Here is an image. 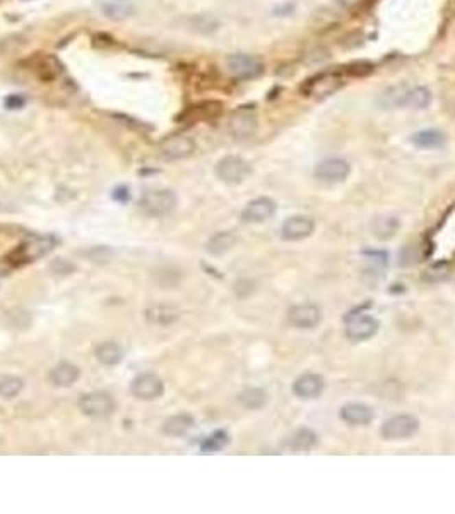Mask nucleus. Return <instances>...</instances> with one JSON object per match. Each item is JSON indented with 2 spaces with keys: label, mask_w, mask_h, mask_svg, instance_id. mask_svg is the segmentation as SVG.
<instances>
[{
  "label": "nucleus",
  "mask_w": 455,
  "mask_h": 514,
  "mask_svg": "<svg viewBox=\"0 0 455 514\" xmlns=\"http://www.w3.org/2000/svg\"><path fill=\"white\" fill-rule=\"evenodd\" d=\"M344 85H346V82H344V76L339 71L320 72V74H315L312 76V78H308L307 81L301 85L300 91L301 95L307 96V98L324 100L336 95Z\"/></svg>",
  "instance_id": "1"
},
{
  "label": "nucleus",
  "mask_w": 455,
  "mask_h": 514,
  "mask_svg": "<svg viewBox=\"0 0 455 514\" xmlns=\"http://www.w3.org/2000/svg\"><path fill=\"white\" fill-rule=\"evenodd\" d=\"M178 204V197L170 189L145 190L139 199V208L151 218H163L172 213Z\"/></svg>",
  "instance_id": "2"
},
{
  "label": "nucleus",
  "mask_w": 455,
  "mask_h": 514,
  "mask_svg": "<svg viewBox=\"0 0 455 514\" xmlns=\"http://www.w3.org/2000/svg\"><path fill=\"white\" fill-rule=\"evenodd\" d=\"M23 65L38 81L45 82V85L57 81L62 74V64L58 62V58L55 55L47 54V52H34L30 57L24 58Z\"/></svg>",
  "instance_id": "3"
},
{
  "label": "nucleus",
  "mask_w": 455,
  "mask_h": 514,
  "mask_svg": "<svg viewBox=\"0 0 455 514\" xmlns=\"http://www.w3.org/2000/svg\"><path fill=\"white\" fill-rule=\"evenodd\" d=\"M55 245H57V238H55L54 235L31 237L27 238V241H24L21 245H17V249L10 254V257H12V260H16L17 264L33 262V260L45 257L48 252L54 251Z\"/></svg>",
  "instance_id": "4"
},
{
  "label": "nucleus",
  "mask_w": 455,
  "mask_h": 514,
  "mask_svg": "<svg viewBox=\"0 0 455 514\" xmlns=\"http://www.w3.org/2000/svg\"><path fill=\"white\" fill-rule=\"evenodd\" d=\"M117 408L113 396L105 391L86 392L79 399V410L89 418H105L110 416Z\"/></svg>",
  "instance_id": "5"
},
{
  "label": "nucleus",
  "mask_w": 455,
  "mask_h": 514,
  "mask_svg": "<svg viewBox=\"0 0 455 514\" xmlns=\"http://www.w3.org/2000/svg\"><path fill=\"white\" fill-rule=\"evenodd\" d=\"M250 173H252V166L240 156H224L216 165L218 179L228 186H238V183L245 182Z\"/></svg>",
  "instance_id": "6"
},
{
  "label": "nucleus",
  "mask_w": 455,
  "mask_h": 514,
  "mask_svg": "<svg viewBox=\"0 0 455 514\" xmlns=\"http://www.w3.org/2000/svg\"><path fill=\"white\" fill-rule=\"evenodd\" d=\"M226 64L229 74L235 79H238V81H248V79H255L260 74H264V62L259 57H255V55H229Z\"/></svg>",
  "instance_id": "7"
},
{
  "label": "nucleus",
  "mask_w": 455,
  "mask_h": 514,
  "mask_svg": "<svg viewBox=\"0 0 455 514\" xmlns=\"http://www.w3.org/2000/svg\"><path fill=\"white\" fill-rule=\"evenodd\" d=\"M223 110L224 107L221 102L206 100V102H199L183 110L178 115V122L187 124V126H194V124L200 122H213V120L220 119L223 115Z\"/></svg>",
  "instance_id": "8"
},
{
  "label": "nucleus",
  "mask_w": 455,
  "mask_h": 514,
  "mask_svg": "<svg viewBox=\"0 0 455 514\" xmlns=\"http://www.w3.org/2000/svg\"><path fill=\"white\" fill-rule=\"evenodd\" d=\"M419 430V420L412 415H395L385 420L380 427V436L388 440L409 439Z\"/></svg>",
  "instance_id": "9"
},
{
  "label": "nucleus",
  "mask_w": 455,
  "mask_h": 514,
  "mask_svg": "<svg viewBox=\"0 0 455 514\" xmlns=\"http://www.w3.org/2000/svg\"><path fill=\"white\" fill-rule=\"evenodd\" d=\"M378 328H380V324H378L377 319L370 314H363V312L353 314L346 319V336L347 339L354 343H361L373 338L377 335Z\"/></svg>",
  "instance_id": "10"
},
{
  "label": "nucleus",
  "mask_w": 455,
  "mask_h": 514,
  "mask_svg": "<svg viewBox=\"0 0 455 514\" xmlns=\"http://www.w3.org/2000/svg\"><path fill=\"white\" fill-rule=\"evenodd\" d=\"M228 131L235 139H248L257 131V113L253 107H240L229 115Z\"/></svg>",
  "instance_id": "11"
},
{
  "label": "nucleus",
  "mask_w": 455,
  "mask_h": 514,
  "mask_svg": "<svg viewBox=\"0 0 455 514\" xmlns=\"http://www.w3.org/2000/svg\"><path fill=\"white\" fill-rule=\"evenodd\" d=\"M314 230L315 221L310 216L296 214V216H290L288 220H284L283 227H281V238L286 242L305 241L314 234Z\"/></svg>",
  "instance_id": "12"
},
{
  "label": "nucleus",
  "mask_w": 455,
  "mask_h": 514,
  "mask_svg": "<svg viewBox=\"0 0 455 514\" xmlns=\"http://www.w3.org/2000/svg\"><path fill=\"white\" fill-rule=\"evenodd\" d=\"M351 166L346 159L342 158H327L322 159L317 166H315V177L322 182L327 183H338L344 182L349 177Z\"/></svg>",
  "instance_id": "13"
},
{
  "label": "nucleus",
  "mask_w": 455,
  "mask_h": 514,
  "mask_svg": "<svg viewBox=\"0 0 455 514\" xmlns=\"http://www.w3.org/2000/svg\"><path fill=\"white\" fill-rule=\"evenodd\" d=\"M130 392L141 401H152L165 392V384L154 374H141L132 381Z\"/></svg>",
  "instance_id": "14"
},
{
  "label": "nucleus",
  "mask_w": 455,
  "mask_h": 514,
  "mask_svg": "<svg viewBox=\"0 0 455 514\" xmlns=\"http://www.w3.org/2000/svg\"><path fill=\"white\" fill-rule=\"evenodd\" d=\"M161 155L170 161H176V159H185L196 151V142L189 137V135L175 134L166 137L159 146Z\"/></svg>",
  "instance_id": "15"
},
{
  "label": "nucleus",
  "mask_w": 455,
  "mask_h": 514,
  "mask_svg": "<svg viewBox=\"0 0 455 514\" xmlns=\"http://www.w3.org/2000/svg\"><path fill=\"white\" fill-rule=\"evenodd\" d=\"M288 319L298 329H314L320 324L322 312L315 304H298L290 309Z\"/></svg>",
  "instance_id": "16"
},
{
  "label": "nucleus",
  "mask_w": 455,
  "mask_h": 514,
  "mask_svg": "<svg viewBox=\"0 0 455 514\" xmlns=\"http://www.w3.org/2000/svg\"><path fill=\"white\" fill-rule=\"evenodd\" d=\"M276 214V203L269 197H257V199L250 201L242 211L243 223H264V221L270 220Z\"/></svg>",
  "instance_id": "17"
},
{
  "label": "nucleus",
  "mask_w": 455,
  "mask_h": 514,
  "mask_svg": "<svg viewBox=\"0 0 455 514\" xmlns=\"http://www.w3.org/2000/svg\"><path fill=\"white\" fill-rule=\"evenodd\" d=\"M325 383L324 377L318 374L307 372L301 374L296 381L293 383V392L300 399H315L324 392Z\"/></svg>",
  "instance_id": "18"
},
{
  "label": "nucleus",
  "mask_w": 455,
  "mask_h": 514,
  "mask_svg": "<svg viewBox=\"0 0 455 514\" xmlns=\"http://www.w3.org/2000/svg\"><path fill=\"white\" fill-rule=\"evenodd\" d=\"M341 418L349 425H368L373 422L375 413L364 403H346L341 408Z\"/></svg>",
  "instance_id": "19"
},
{
  "label": "nucleus",
  "mask_w": 455,
  "mask_h": 514,
  "mask_svg": "<svg viewBox=\"0 0 455 514\" xmlns=\"http://www.w3.org/2000/svg\"><path fill=\"white\" fill-rule=\"evenodd\" d=\"M318 436L312 429H298L294 430L291 436L286 437L284 440V447L290 451H296V453H303V451H310L317 446Z\"/></svg>",
  "instance_id": "20"
},
{
  "label": "nucleus",
  "mask_w": 455,
  "mask_h": 514,
  "mask_svg": "<svg viewBox=\"0 0 455 514\" xmlns=\"http://www.w3.org/2000/svg\"><path fill=\"white\" fill-rule=\"evenodd\" d=\"M409 93H411V86L408 85H397L388 88L384 95L378 100V105L382 109H402L408 107L409 103Z\"/></svg>",
  "instance_id": "21"
},
{
  "label": "nucleus",
  "mask_w": 455,
  "mask_h": 514,
  "mask_svg": "<svg viewBox=\"0 0 455 514\" xmlns=\"http://www.w3.org/2000/svg\"><path fill=\"white\" fill-rule=\"evenodd\" d=\"M236 242H238V237H236L235 232H220V234H214L213 237L207 241L206 251L207 254L220 257L226 254L228 251H231V249L235 247Z\"/></svg>",
  "instance_id": "22"
},
{
  "label": "nucleus",
  "mask_w": 455,
  "mask_h": 514,
  "mask_svg": "<svg viewBox=\"0 0 455 514\" xmlns=\"http://www.w3.org/2000/svg\"><path fill=\"white\" fill-rule=\"evenodd\" d=\"M196 420L189 413H178V415H173L163 423V434L168 437H182L189 432L194 427Z\"/></svg>",
  "instance_id": "23"
},
{
  "label": "nucleus",
  "mask_w": 455,
  "mask_h": 514,
  "mask_svg": "<svg viewBox=\"0 0 455 514\" xmlns=\"http://www.w3.org/2000/svg\"><path fill=\"white\" fill-rule=\"evenodd\" d=\"M51 381L58 388H71L72 384L78 383V379L81 377V370L71 362H60L58 366L54 367L50 374Z\"/></svg>",
  "instance_id": "24"
},
{
  "label": "nucleus",
  "mask_w": 455,
  "mask_h": 514,
  "mask_svg": "<svg viewBox=\"0 0 455 514\" xmlns=\"http://www.w3.org/2000/svg\"><path fill=\"white\" fill-rule=\"evenodd\" d=\"M96 359H98L100 364L106 367L112 366H118V364L124 360V350L120 348V345L115 342H105L102 345L96 346L95 350Z\"/></svg>",
  "instance_id": "25"
},
{
  "label": "nucleus",
  "mask_w": 455,
  "mask_h": 514,
  "mask_svg": "<svg viewBox=\"0 0 455 514\" xmlns=\"http://www.w3.org/2000/svg\"><path fill=\"white\" fill-rule=\"evenodd\" d=\"M411 142L418 146V148L435 149L445 144V134L436 131V128H425V131L416 132L411 137Z\"/></svg>",
  "instance_id": "26"
},
{
  "label": "nucleus",
  "mask_w": 455,
  "mask_h": 514,
  "mask_svg": "<svg viewBox=\"0 0 455 514\" xmlns=\"http://www.w3.org/2000/svg\"><path fill=\"white\" fill-rule=\"evenodd\" d=\"M238 401L246 410H260L267 403V392L260 388H248L240 392Z\"/></svg>",
  "instance_id": "27"
},
{
  "label": "nucleus",
  "mask_w": 455,
  "mask_h": 514,
  "mask_svg": "<svg viewBox=\"0 0 455 514\" xmlns=\"http://www.w3.org/2000/svg\"><path fill=\"white\" fill-rule=\"evenodd\" d=\"M145 317H148V321L154 322V324L166 326L178 319V312L170 307V305H154V307L145 312Z\"/></svg>",
  "instance_id": "28"
},
{
  "label": "nucleus",
  "mask_w": 455,
  "mask_h": 514,
  "mask_svg": "<svg viewBox=\"0 0 455 514\" xmlns=\"http://www.w3.org/2000/svg\"><path fill=\"white\" fill-rule=\"evenodd\" d=\"M373 71L375 65L370 60H353L349 64L342 65V69L339 72L342 76H347V78H366Z\"/></svg>",
  "instance_id": "29"
},
{
  "label": "nucleus",
  "mask_w": 455,
  "mask_h": 514,
  "mask_svg": "<svg viewBox=\"0 0 455 514\" xmlns=\"http://www.w3.org/2000/svg\"><path fill=\"white\" fill-rule=\"evenodd\" d=\"M189 26L190 30L196 31V33L200 34H211L220 27V23H218L214 17L211 16H204V14H199V16H194L189 19Z\"/></svg>",
  "instance_id": "30"
},
{
  "label": "nucleus",
  "mask_w": 455,
  "mask_h": 514,
  "mask_svg": "<svg viewBox=\"0 0 455 514\" xmlns=\"http://www.w3.org/2000/svg\"><path fill=\"white\" fill-rule=\"evenodd\" d=\"M23 379L16 376H3L0 377V396L3 399H12L23 391Z\"/></svg>",
  "instance_id": "31"
},
{
  "label": "nucleus",
  "mask_w": 455,
  "mask_h": 514,
  "mask_svg": "<svg viewBox=\"0 0 455 514\" xmlns=\"http://www.w3.org/2000/svg\"><path fill=\"white\" fill-rule=\"evenodd\" d=\"M228 443L229 436L226 430H216V432L211 434V436L204 440L200 449H202V453H218V451H221L223 447H226Z\"/></svg>",
  "instance_id": "32"
},
{
  "label": "nucleus",
  "mask_w": 455,
  "mask_h": 514,
  "mask_svg": "<svg viewBox=\"0 0 455 514\" xmlns=\"http://www.w3.org/2000/svg\"><path fill=\"white\" fill-rule=\"evenodd\" d=\"M430 102H432V93H430V89L423 88V86L411 88L408 107H411V109H426V107L430 105Z\"/></svg>",
  "instance_id": "33"
},
{
  "label": "nucleus",
  "mask_w": 455,
  "mask_h": 514,
  "mask_svg": "<svg viewBox=\"0 0 455 514\" xmlns=\"http://www.w3.org/2000/svg\"><path fill=\"white\" fill-rule=\"evenodd\" d=\"M103 9H105L106 16L113 17V19H124V17H128L132 14L130 7L115 5V3H108V5H103Z\"/></svg>",
  "instance_id": "34"
},
{
  "label": "nucleus",
  "mask_w": 455,
  "mask_h": 514,
  "mask_svg": "<svg viewBox=\"0 0 455 514\" xmlns=\"http://www.w3.org/2000/svg\"><path fill=\"white\" fill-rule=\"evenodd\" d=\"M51 269H54L57 274H71L75 271V266L64 259H55L54 262H51Z\"/></svg>",
  "instance_id": "35"
},
{
  "label": "nucleus",
  "mask_w": 455,
  "mask_h": 514,
  "mask_svg": "<svg viewBox=\"0 0 455 514\" xmlns=\"http://www.w3.org/2000/svg\"><path fill=\"white\" fill-rule=\"evenodd\" d=\"M24 103H26V100L21 95H10L5 98V107L9 110H19Z\"/></svg>",
  "instance_id": "36"
},
{
  "label": "nucleus",
  "mask_w": 455,
  "mask_h": 514,
  "mask_svg": "<svg viewBox=\"0 0 455 514\" xmlns=\"http://www.w3.org/2000/svg\"><path fill=\"white\" fill-rule=\"evenodd\" d=\"M339 3H341L342 7H347V9H351V7L358 5V3L361 2V0H338Z\"/></svg>",
  "instance_id": "37"
}]
</instances>
